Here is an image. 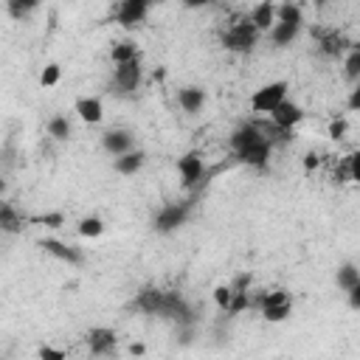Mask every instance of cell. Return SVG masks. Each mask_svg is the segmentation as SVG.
Wrapping results in <instances>:
<instances>
[{
	"instance_id": "obj_1",
	"label": "cell",
	"mask_w": 360,
	"mask_h": 360,
	"mask_svg": "<svg viewBox=\"0 0 360 360\" xmlns=\"http://www.w3.org/2000/svg\"><path fill=\"white\" fill-rule=\"evenodd\" d=\"M256 39H259V28L253 25V20H239L222 34V48L233 53H250Z\"/></svg>"
},
{
	"instance_id": "obj_2",
	"label": "cell",
	"mask_w": 360,
	"mask_h": 360,
	"mask_svg": "<svg viewBox=\"0 0 360 360\" xmlns=\"http://www.w3.org/2000/svg\"><path fill=\"white\" fill-rule=\"evenodd\" d=\"M287 90H290V84H287L284 79L270 82V84H262V87L253 90V96H250V110H253V112H262V115H270V112L287 98Z\"/></svg>"
},
{
	"instance_id": "obj_3",
	"label": "cell",
	"mask_w": 360,
	"mask_h": 360,
	"mask_svg": "<svg viewBox=\"0 0 360 360\" xmlns=\"http://www.w3.org/2000/svg\"><path fill=\"white\" fill-rule=\"evenodd\" d=\"M186 219H188V202H169V205H163V208L155 214L152 228H155L158 233H172V231H177Z\"/></svg>"
},
{
	"instance_id": "obj_4",
	"label": "cell",
	"mask_w": 360,
	"mask_h": 360,
	"mask_svg": "<svg viewBox=\"0 0 360 360\" xmlns=\"http://www.w3.org/2000/svg\"><path fill=\"white\" fill-rule=\"evenodd\" d=\"M290 312H292V301H290V295L284 290H273V292H267L262 298V318L267 323H281Z\"/></svg>"
},
{
	"instance_id": "obj_5",
	"label": "cell",
	"mask_w": 360,
	"mask_h": 360,
	"mask_svg": "<svg viewBox=\"0 0 360 360\" xmlns=\"http://www.w3.org/2000/svg\"><path fill=\"white\" fill-rule=\"evenodd\" d=\"M270 152H273V141L264 135V138H259V141L248 143L245 149H239V152H236V158H239L245 166L267 169V163H270Z\"/></svg>"
},
{
	"instance_id": "obj_6",
	"label": "cell",
	"mask_w": 360,
	"mask_h": 360,
	"mask_svg": "<svg viewBox=\"0 0 360 360\" xmlns=\"http://www.w3.org/2000/svg\"><path fill=\"white\" fill-rule=\"evenodd\" d=\"M141 59L135 56V59H129V62H121V65H115V73H112V82H115V87L121 90V93H132V90H138V84H141Z\"/></svg>"
},
{
	"instance_id": "obj_7",
	"label": "cell",
	"mask_w": 360,
	"mask_h": 360,
	"mask_svg": "<svg viewBox=\"0 0 360 360\" xmlns=\"http://www.w3.org/2000/svg\"><path fill=\"white\" fill-rule=\"evenodd\" d=\"M48 256H53V259H59V262H65V264H82L84 262V253L79 250V248H73V245H68V242H59V239H53V236H45V239H39L37 242Z\"/></svg>"
},
{
	"instance_id": "obj_8",
	"label": "cell",
	"mask_w": 360,
	"mask_h": 360,
	"mask_svg": "<svg viewBox=\"0 0 360 360\" xmlns=\"http://www.w3.org/2000/svg\"><path fill=\"white\" fill-rule=\"evenodd\" d=\"M270 118H273V124H276L278 129H287V132H290L295 124L304 121V107L295 104V101H290V98H284V101L270 112Z\"/></svg>"
},
{
	"instance_id": "obj_9",
	"label": "cell",
	"mask_w": 360,
	"mask_h": 360,
	"mask_svg": "<svg viewBox=\"0 0 360 360\" xmlns=\"http://www.w3.org/2000/svg\"><path fill=\"white\" fill-rule=\"evenodd\" d=\"M202 169H205V163H202V155L200 152H186L177 160V172H180V180H183L186 188L197 186V180L202 177Z\"/></svg>"
},
{
	"instance_id": "obj_10",
	"label": "cell",
	"mask_w": 360,
	"mask_h": 360,
	"mask_svg": "<svg viewBox=\"0 0 360 360\" xmlns=\"http://www.w3.org/2000/svg\"><path fill=\"white\" fill-rule=\"evenodd\" d=\"M149 3L152 0H121V6H118V22L124 25V28H135L138 22H143V17H146V11H149Z\"/></svg>"
},
{
	"instance_id": "obj_11",
	"label": "cell",
	"mask_w": 360,
	"mask_h": 360,
	"mask_svg": "<svg viewBox=\"0 0 360 360\" xmlns=\"http://www.w3.org/2000/svg\"><path fill=\"white\" fill-rule=\"evenodd\" d=\"M163 298H166L163 290H158V287H143V290L135 295L132 307H135L138 312H146V315H160V309H163Z\"/></svg>"
},
{
	"instance_id": "obj_12",
	"label": "cell",
	"mask_w": 360,
	"mask_h": 360,
	"mask_svg": "<svg viewBox=\"0 0 360 360\" xmlns=\"http://www.w3.org/2000/svg\"><path fill=\"white\" fill-rule=\"evenodd\" d=\"M73 110H76V115H79L84 124H98V121L104 118V104H101V98H96V96H82V98H76Z\"/></svg>"
},
{
	"instance_id": "obj_13",
	"label": "cell",
	"mask_w": 360,
	"mask_h": 360,
	"mask_svg": "<svg viewBox=\"0 0 360 360\" xmlns=\"http://www.w3.org/2000/svg\"><path fill=\"white\" fill-rule=\"evenodd\" d=\"M101 146H104L112 158H118V155H124V152L132 149V132H127V129H107V132L101 135Z\"/></svg>"
},
{
	"instance_id": "obj_14",
	"label": "cell",
	"mask_w": 360,
	"mask_h": 360,
	"mask_svg": "<svg viewBox=\"0 0 360 360\" xmlns=\"http://www.w3.org/2000/svg\"><path fill=\"white\" fill-rule=\"evenodd\" d=\"M115 332L107 329V326H98V329H90L87 332V346L93 354H110L115 349Z\"/></svg>"
},
{
	"instance_id": "obj_15",
	"label": "cell",
	"mask_w": 360,
	"mask_h": 360,
	"mask_svg": "<svg viewBox=\"0 0 360 360\" xmlns=\"http://www.w3.org/2000/svg\"><path fill=\"white\" fill-rule=\"evenodd\" d=\"M143 163H146V152H141V149H129V152H124V155L115 158V172L129 177V174L141 172Z\"/></svg>"
},
{
	"instance_id": "obj_16",
	"label": "cell",
	"mask_w": 360,
	"mask_h": 360,
	"mask_svg": "<svg viewBox=\"0 0 360 360\" xmlns=\"http://www.w3.org/2000/svg\"><path fill=\"white\" fill-rule=\"evenodd\" d=\"M276 14H278V6H276L273 0H262V3L253 8L250 20H253V25H256L259 31H270L273 22H276Z\"/></svg>"
},
{
	"instance_id": "obj_17",
	"label": "cell",
	"mask_w": 360,
	"mask_h": 360,
	"mask_svg": "<svg viewBox=\"0 0 360 360\" xmlns=\"http://www.w3.org/2000/svg\"><path fill=\"white\" fill-rule=\"evenodd\" d=\"M259 138H264V135H262V129H259L256 124H242V127H236V129L231 132V149L239 152V149H245L248 143H253V141H259Z\"/></svg>"
},
{
	"instance_id": "obj_18",
	"label": "cell",
	"mask_w": 360,
	"mask_h": 360,
	"mask_svg": "<svg viewBox=\"0 0 360 360\" xmlns=\"http://www.w3.org/2000/svg\"><path fill=\"white\" fill-rule=\"evenodd\" d=\"M298 28H301V25H292V22H281V20H276V22H273V28H270L267 34H270L273 45L284 48V45H290V42L298 37Z\"/></svg>"
},
{
	"instance_id": "obj_19",
	"label": "cell",
	"mask_w": 360,
	"mask_h": 360,
	"mask_svg": "<svg viewBox=\"0 0 360 360\" xmlns=\"http://www.w3.org/2000/svg\"><path fill=\"white\" fill-rule=\"evenodd\" d=\"M177 101H180V107H183L186 112H197V110H202V104H205V93H202L200 87H183V90L177 93Z\"/></svg>"
},
{
	"instance_id": "obj_20",
	"label": "cell",
	"mask_w": 360,
	"mask_h": 360,
	"mask_svg": "<svg viewBox=\"0 0 360 360\" xmlns=\"http://www.w3.org/2000/svg\"><path fill=\"white\" fill-rule=\"evenodd\" d=\"M0 228H3L6 233H20V231H22V217L14 211L11 202H3V205H0Z\"/></svg>"
},
{
	"instance_id": "obj_21",
	"label": "cell",
	"mask_w": 360,
	"mask_h": 360,
	"mask_svg": "<svg viewBox=\"0 0 360 360\" xmlns=\"http://www.w3.org/2000/svg\"><path fill=\"white\" fill-rule=\"evenodd\" d=\"M335 281H338V287H340L343 292H349V290L360 281V267H357V264H352V262L340 264V267H338V273H335Z\"/></svg>"
},
{
	"instance_id": "obj_22",
	"label": "cell",
	"mask_w": 360,
	"mask_h": 360,
	"mask_svg": "<svg viewBox=\"0 0 360 360\" xmlns=\"http://www.w3.org/2000/svg\"><path fill=\"white\" fill-rule=\"evenodd\" d=\"M135 56H138V48H135V42H129V39L118 42V45L110 51V59H112L115 65H121V62H129V59H135Z\"/></svg>"
},
{
	"instance_id": "obj_23",
	"label": "cell",
	"mask_w": 360,
	"mask_h": 360,
	"mask_svg": "<svg viewBox=\"0 0 360 360\" xmlns=\"http://www.w3.org/2000/svg\"><path fill=\"white\" fill-rule=\"evenodd\" d=\"M343 70H346V79H349V82H360V45H354V48L346 53Z\"/></svg>"
},
{
	"instance_id": "obj_24",
	"label": "cell",
	"mask_w": 360,
	"mask_h": 360,
	"mask_svg": "<svg viewBox=\"0 0 360 360\" xmlns=\"http://www.w3.org/2000/svg\"><path fill=\"white\" fill-rule=\"evenodd\" d=\"M48 135H53L56 141H68L70 138V121L65 115H53L48 121Z\"/></svg>"
},
{
	"instance_id": "obj_25",
	"label": "cell",
	"mask_w": 360,
	"mask_h": 360,
	"mask_svg": "<svg viewBox=\"0 0 360 360\" xmlns=\"http://www.w3.org/2000/svg\"><path fill=\"white\" fill-rule=\"evenodd\" d=\"M79 233L84 239H96L104 233V222L98 217H84V219H79Z\"/></svg>"
},
{
	"instance_id": "obj_26",
	"label": "cell",
	"mask_w": 360,
	"mask_h": 360,
	"mask_svg": "<svg viewBox=\"0 0 360 360\" xmlns=\"http://www.w3.org/2000/svg\"><path fill=\"white\" fill-rule=\"evenodd\" d=\"M276 20H281V22H292V25H301V8L295 6V3H281L278 6V14H276Z\"/></svg>"
},
{
	"instance_id": "obj_27",
	"label": "cell",
	"mask_w": 360,
	"mask_h": 360,
	"mask_svg": "<svg viewBox=\"0 0 360 360\" xmlns=\"http://www.w3.org/2000/svg\"><path fill=\"white\" fill-rule=\"evenodd\" d=\"M39 6V0H8V14L14 20H22L25 14H31Z\"/></svg>"
},
{
	"instance_id": "obj_28",
	"label": "cell",
	"mask_w": 360,
	"mask_h": 360,
	"mask_svg": "<svg viewBox=\"0 0 360 360\" xmlns=\"http://www.w3.org/2000/svg\"><path fill=\"white\" fill-rule=\"evenodd\" d=\"M231 298H233V287H231V284H219V287H214V304H217L222 312H228Z\"/></svg>"
},
{
	"instance_id": "obj_29",
	"label": "cell",
	"mask_w": 360,
	"mask_h": 360,
	"mask_svg": "<svg viewBox=\"0 0 360 360\" xmlns=\"http://www.w3.org/2000/svg\"><path fill=\"white\" fill-rule=\"evenodd\" d=\"M59 76H62V68H59L56 62H51V65H45V70L39 73V84H42V87H53V84H59Z\"/></svg>"
},
{
	"instance_id": "obj_30",
	"label": "cell",
	"mask_w": 360,
	"mask_h": 360,
	"mask_svg": "<svg viewBox=\"0 0 360 360\" xmlns=\"http://www.w3.org/2000/svg\"><path fill=\"white\" fill-rule=\"evenodd\" d=\"M321 48H323L326 56H338L343 51V37L340 34H329V37L321 39Z\"/></svg>"
},
{
	"instance_id": "obj_31",
	"label": "cell",
	"mask_w": 360,
	"mask_h": 360,
	"mask_svg": "<svg viewBox=\"0 0 360 360\" xmlns=\"http://www.w3.org/2000/svg\"><path fill=\"white\" fill-rule=\"evenodd\" d=\"M31 222L45 225V228H59V225H65V217H62L59 211H48V214H37V217H31Z\"/></svg>"
},
{
	"instance_id": "obj_32",
	"label": "cell",
	"mask_w": 360,
	"mask_h": 360,
	"mask_svg": "<svg viewBox=\"0 0 360 360\" xmlns=\"http://www.w3.org/2000/svg\"><path fill=\"white\" fill-rule=\"evenodd\" d=\"M242 309H248V290H233V298L225 315H239Z\"/></svg>"
},
{
	"instance_id": "obj_33",
	"label": "cell",
	"mask_w": 360,
	"mask_h": 360,
	"mask_svg": "<svg viewBox=\"0 0 360 360\" xmlns=\"http://www.w3.org/2000/svg\"><path fill=\"white\" fill-rule=\"evenodd\" d=\"M346 132H349V124H346L343 118H335V121L329 124V138H332V141H343Z\"/></svg>"
},
{
	"instance_id": "obj_34",
	"label": "cell",
	"mask_w": 360,
	"mask_h": 360,
	"mask_svg": "<svg viewBox=\"0 0 360 360\" xmlns=\"http://www.w3.org/2000/svg\"><path fill=\"white\" fill-rule=\"evenodd\" d=\"M346 163H349V174H352V180H354V183H360V149H357L354 155H349V160H346Z\"/></svg>"
},
{
	"instance_id": "obj_35",
	"label": "cell",
	"mask_w": 360,
	"mask_h": 360,
	"mask_svg": "<svg viewBox=\"0 0 360 360\" xmlns=\"http://www.w3.org/2000/svg\"><path fill=\"white\" fill-rule=\"evenodd\" d=\"M39 357L42 360H65V352L62 349H53V346H42L39 349Z\"/></svg>"
},
{
	"instance_id": "obj_36",
	"label": "cell",
	"mask_w": 360,
	"mask_h": 360,
	"mask_svg": "<svg viewBox=\"0 0 360 360\" xmlns=\"http://www.w3.org/2000/svg\"><path fill=\"white\" fill-rule=\"evenodd\" d=\"M346 104H349V110H352V112H360V82H357V84H354V90L349 93V101H346Z\"/></svg>"
},
{
	"instance_id": "obj_37",
	"label": "cell",
	"mask_w": 360,
	"mask_h": 360,
	"mask_svg": "<svg viewBox=\"0 0 360 360\" xmlns=\"http://www.w3.org/2000/svg\"><path fill=\"white\" fill-rule=\"evenodd\" d=\"M346 298H349V307H352V309H360V281L346 292Z\"/></svg>"
},
{
	"instance_id": "obj_38",
	"label": "cell",
	"mask_w": 360,
	"mask_h": 360,
	"mask_svg": "<svg viewBox=\"0 0 360 360\" xmlns=\"http://www.w3.org/2000/svg\"><path fill=\"white\" fill-rule=\"evenodd\" d=\"M318 163H321V155H318V152H307V155H304V169H307V172L318 169Z\"/></svg>"
},
{
	"instance_id": "obj_39",
	"label": "cell",
	"mask_w": 360,
	"mask_h": 360,
	"mask_svg": "<svg viewBox=\"0 0 360 360\" xmlns=\"http://www.w3.org/2000/svg\"><path fill=\"white\" fill-rule=\"evenodd\" d=\"M248 284H250V276H248V273H242V276L233 281V290H248Z\"/></svg>"
},
{
	"instance_id": "obj_40",
	"label": "cell",
	"mask_w": 360,
	"mask_h": 360,
	"mask_svg": "<svg viewBox=\"0 0 360 360\" xmlns=\"http://www.w3.org/2000/svg\"><path fill=\"white\" fill-rule=\"evenodd\" d=\"M186 3V8H202V6H208L211 0H183Z\"/></svg>"
},
{
	"instance_id": "obj_41",
	"label": "cell",
	"mask_w": 360,
	"mask_h": 360,
	"mask_svg": "<svg viewBox=\"0 0 360 360\" xmlns=\"http://www.w3.org/2000/svg\"><path fill=\"white\" fill-rule=\"evenodd\" d=\"M129 352H132V354H143V346H141V343H132Z\"/></svg>"
},
{
	"instance_id": "obj_42",
	"label": "cell",
	"mask_w": 360,
	"mask_h": 360,
	"mask_svg": "<svg viewBox=\"0 0 360 360\" xmlns=\"http://www.w3.org/2000/svg\"><path fill=\"white\" fill-rule=\"evenodd\" d=\"M323 3H326V0H315V6H323Z\"/></svg>"
}]
</instances>
